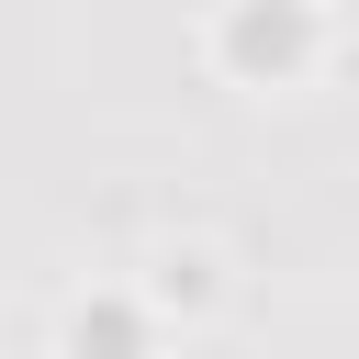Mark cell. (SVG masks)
<instances>
[{
    "label": "cell",
    "instance_id": "cell-1",
    "mask_svg": "<svg viewBox=\"0 0 359 359\" xmlns=\"http://www.w3.org/2000/svg\"><path fill=\"white\" fill-rule=\"evenodd\" d=\"M303 34H314V22H303V0H247V11L224 22V45H236L247 67H269V79H280V67H303Z\"/></svg>",
    "mask_w": 359,
    "mask_h": 359
},
{
    "label": "cell",
    "instance_id": "cell-2",
    "mask_svg": "<svg viewBox=\"0 0 359 359\" xmlns=\"http://www.w3.org/2000/svg\"><path fill=\"white\" fill-rule=\"evenodd\" d=\"M202 269H213V258H168V280H157V292H168V303H202V292H213Z\"/></svg>",
    "mask_w": 359,
    "mask_h": 359
}]
</instances>
